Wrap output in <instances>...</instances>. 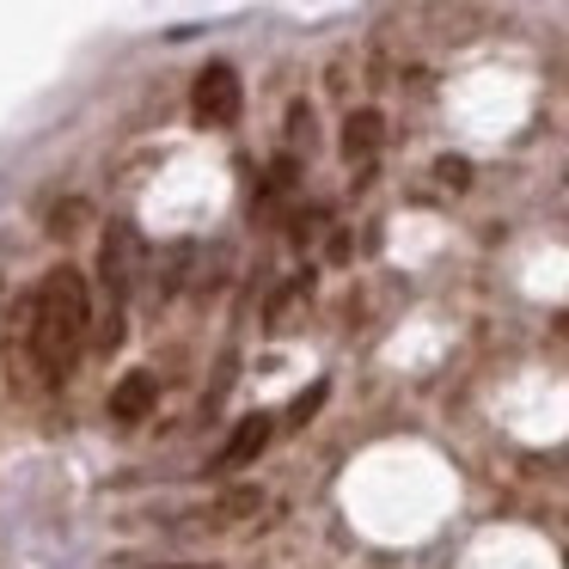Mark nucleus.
I'll return each mask as SVG.
<instances>
[{
    "label": "nucleus",
    "mask_w": 569,
    "mask_h": 569,
    "mask_svg": "<svg viewBox=\"0 0 569 569\" xmlns=\"http://www.w3.org/2000/svg\"><path fill=\"white\" fill-rule=\"evenodd\" d=\"M270 429H276L270 417H246L233 435H227L221 453H214V471H233V466H246V459H258V453H263V441H270Z\"/></svg>",
    "instance_id": "obj_4"
},
{
    "label": "nucleus",
    "mask_w": 569,
    "mask_h": 569,
    "mask_svg": "<svg viewBox=\"0 0 569 569\" xmlns=\"http://www.w3.org/2000/svg\"><path fill=\"white\" fill-rule=\"evenodd\" d=\"M87 319H92V295L80 270H50L38 288V312H31V356L50 380H62L87 349Z\"/></svg>",
    "instance_id": "obj_1"
},
{
    "label": "nucleus",
    "mask_w": 569,
    "mask_h": 569,
    "mask_svg": "<svg viewBox=\"0 0 569 569\" xmlns=\"http://www.w3.org/2000/svg\"><path fill=\"white\" fill-rule=\"evenodd\" d=\"M435 178H441L447 190H466L471 184V166L466 160H441V166H435Z\"/></svg>",
    "instance_id": "obj_9"
},
{
    "label": "nucleus",
    "mask_w": 569,
    "mask_h": 569,
    "mask_svg": "<svg viewBox=\"0 0 569 569\" xmlns=\"http://www.w3.org/2000/svg\"><path fill=\"white\" fill-rule=\"evenodd\" d=\"M373 148H380V111H356L343 123V153L349 160H368Z\"/></svg>",
    "instance_id": "obj_6"
},
{
    "label": "nucleus",
    "mask_w": 569,
    "mask_h": 569,
    "mask_svg": "<svg viewBox=\"0 0 569 569\" xmlns=\"http://www.w3.org/2000/svg\"><path fill=\"white\" fill-rule=\"evenodd\" d=\"M136 276H141V239H136V227H129V221L104 227V239H99V288L111 295V307H123V295L136 288Z\"/></svg>",
    "instance_id": "obj_2"
},
{
    "label": "nucleus",
    "mask_w": 569,
    "mask_h": 569,
    "mask_svg": "<svg viewBox=\"0 0 569 569\" xmlns=\"http://www.w3.org/2000/svg\"><path fill=\"white\" fill-rule=\"evenodd\" d=\"M239 104H246V92H239V74L227 62H209L197 74V87H190V111H197L202 129H227L239 123Z\"/></svg>",
    "instance_id": "obj_3"
},
{
    "label": "nucleus",
    "mask_w": 569,
    "mask_h": 569,
    "mask_svg": "<svg viewBox=\"0 0 569 569\" xmlns=\"http://www.w3.org/2000/svg\"><path fill=\"white\" fill-rule=\"evenodd\" d=\"M148 569H197V563H148Z\"/></svg>",
    "instance_id": "obj_10"
},
{
    "label": "nucleus",
    "mask_w": 569,
    "mask_h": 569,
    "mask_svg": "<svg viewBox=\"0 0 569 569\" xmlns=\"http://www.w3.org/2000/svg\"><path fill=\"white\" fill-rule=\"evenodd\" d=\"M153 398H160V380H153V373H123V386L111 392V417L117 422H141L153 410Z\"/></svg>",
    "instance_id": "obj_5"
},
{
    "label": "nucleus",
    "mask_w": 569,
    "mask_h": 569,
    "mask_svg": "<svg viewBox=\"0 0 569 569\" xmlns=\"http://www.w3.org/2000/svg\"><path fill=\"white\" fill-rule=\"evenodd\" d=\"M80 221H87V202H62V209H56V221H50V233L56 239H74Z\"/></svg>",
    "instance_id": "obj_8"
},
{
    "label": "nucleus",
    "mask_w": 569,
    "mask_h": 569,
    "mask_svg": "<svg viewBox=\"0 0 569 569\" xmlns=\"http://www.w3.org/2000/svg\"><path fill=\"white\" fill-rule=\"evenodd\" d=\"M319 405H325V380H312L307 392H300L295 405H288V417H282V422H288V429H300V422H307V417H312V410H319Z\"/></svg>",
    "instance_id": "obj_7"
}]
</instances>
